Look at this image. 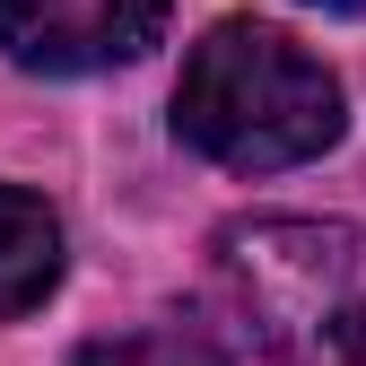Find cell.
Returning <instances> with one entry per match:
<instances>
[{
  "label": "cell",
  "mask_w": 366,
  "mask_h": 366,
  "mask_svg": "<svg viewBox=\"0 0 366 366\" xmlns=\"http://www.w3.org/2000/svg\"><path fill=\"white\" fill-rule=\"evenodd\" d=\"M340 79L297 35L262 18H218L174 79V131L227 174H288L340 140Z\"/></svg>",
  "instance_id": "obj_1"
},
{
  "label": "cell",
  "mask_w": 366,
  "mask_h": 366,
  "mask_svg": "<svg viewBox=\"0 0 366 366\" xmlns=\"http://www.w3.org/2000/svg\"><path fill=\"white\" fill-rule=\"evenodd\" d=\"M262 366H366V227L349 218H236L218 236Z\"/></svg>",
  "instance_id": "obj_2"
},
{
  "label": "cell",
  "mask_w": 366,
  "mask_h": 366,
  "mask_svg": "<svg viewBox=\"0 0 366 366\" xmlns=\"http://www.w3.org/2000/svg\"><path fill=\"white\" fill-rule=\"evenodd\" d=\"M166 35V0H0V53L44 79L122 70Z\"/></svg>",
  "instance_id": "obj_3"
},
{
  "label": "cell",
  "mask_w": 366,
  "mask_h": 366,
  "mask_svg": "<svg viewBox=\"0 0 366 366\" xmlns=\"http://www.w3.org/2000/svg\"><path fill=\"white\" fill-rule=\"evenodd\" d=\"M53 288H61V218L35 192L0 183V323L35 314Z\"/></svg>",
  "instance_id": "obj_4"
},
{
  "label": "cell",
  "mask_w": 366,
  "mask_h": 366,
  "mask_svg": "<svg viewBox=\"0 0 366 366\" xmlns=\"http://www.w3.org/2000/svg\"><path fill=\"white\" fill-rule=\"evenodd\" d=\"M70 366H227V349L201 323H149V332H122V340L79 349Z\"/></svg>",
  "instance_id": "obj_5"
},
{
  "label": "cell",
  "mask_w": 366,
  "mask_h": 366,
  "mask_svg": "<svg viewBox=\"0 0 366 366\" xmlns=\"http://www.w3.org/2000/svg\"><path fill=\"white\" fill-rule=\"evenodd\" d=\"M314 9H366V0H314Z\"/></svg>",
  "instance_id": "obj_6"
}]
</instances>
